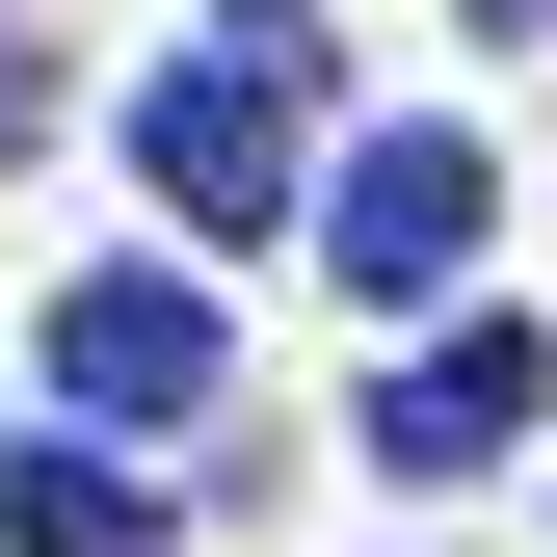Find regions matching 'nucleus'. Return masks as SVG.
Returning a JSON list of instances; mask_svg holds the SVG:
<instances>
[{
  "mask_svg": "<svg viewBox=\"0 0 557 557\" xmlns=\"http://www.w3.org/2000/svg\"><path fill=\"white\" fill-rule=\"evenodd\" d=\"M27 133H53V53H27V0H0V160H27Z\"/></svg>",
  "mask_w": 557,
  "mask_h": 557,
  "instance_id": "6",
  "label": "nucleus"
},
{
  "mask_svg": "<svg viewBox=\"0 0 557 557\" xmlns=\"http://www.w3.org/2000/svg\"><path fill=\"white\" fill-rule=\"evenodd\" d=\"M293 133H319V27H293V0H239V27L133 107V160H160L186 239H265V213H293Z\"/></svg>",
  "mask_w": 557,
  "mask_h": 557,
  "instance_id": "1",
  "label": "nucleus"
},
{
  "mask_svg": "<svg viewBox=\"0 0 557 557\" xmlns=\"http://www.w3.org/2000/svg\"><path fill=\"white\" fill-rule=\"evenodd\" d=\"M53 398H81V425H186V398H213V293H186V265H81V293H53Z\"/></svg>",
  "mask_w": 557,
  "mask_h": 557,
  "instance_id": "3",
  "label": "nucleus"
},
{
  "mask_svg": "<svg viewBox=\"0 0 557 557\" xmlns=\"http://www.w3.org/2000/svg\"><path fill=\"white\" fill-rule=\"evenodd\" d=\"M0 531H27V557H160V478L53 425V451H0Z\"/></svg>",
  "mask_w": 557,
  "mask_h": 557,
  "instance_id": "5",
  "label": "nucleus"
},
{
  "mask_svg": "<svg viewBox=\"0 0 557 557\" xmlns=\"http://www.w3.org/2000/svg\"><path fill=\"white\" fill-rule=\"evenodd\" d=\"M478 27H505V53H531V27H557V0H478Z\"/></svg>",
  "mask_w": 557,
  "mask_h": 557,
  "instance_id": "7",
  "label": "nucleus"
},
{
  "mask_svg": "<svg viewBox=\"0 0 557 557\" xmlns=\"http://www.w3.org/2000/svg\"><path fill=\"white\" fill-rule=\"evenodd\" d=\"M478 213H505V160H478V133H345V186H319V265L372 319H425L451 265H478Z\"/></svg>",
  "mask_w": 557,
  "mask_h": 557,
  "instance_id": "2",
  "label": "nucleus"
},
{
  "mask_svg": "<svg viewBox=\"0 0 557 557\" xmlns=\"http://www.w3.org/2000/svg\"><path fill=\"white\" fill-rule=\"evenodd\" d=\"M557 425V345L531 319H451L425 372H372V478H478V451H531Z\"/></svg>",
  "mask_w": 557,
  "mask_h": 557,
  "instance_id": "4",
  "label": "nucleus"
}]
</instances>
